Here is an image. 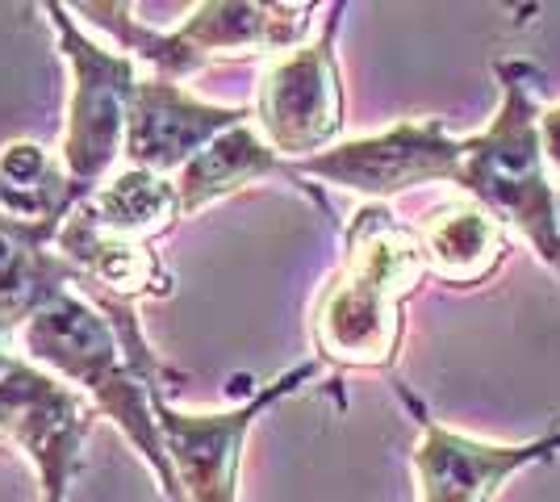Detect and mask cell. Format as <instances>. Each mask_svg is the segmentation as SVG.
<instances>
[{"instance_id":"cell-11","label":"cell","mask_w":560,"mask_h":502,"mask_svg":"<svg viewBox=\"0 0 560 502\" xmlns=\"http://www.w3.org/2000/svg\"><path fill=\"white\" fill-rule=\"evenodd\" d=\"M252 118L247 105H213L192 96L185 84H172L160 75H142L130 118H126V147L121 160L126 167H142L155 176H172L201 151L210 147L222 130Z\"/></svg>"},{"instance_id":"cell-6","label":"cell","mask_w":560,"mask_h":502,"mask_svg":"<svg viewBox=\"0 0 560 502\" xmlns=\"http://www.w3.org/2000/svg\"><path fill=\"white\" fill-rule=\"evenodd\" d=\"M343 13L348 4H330L318 38L268 59L259 72L252 118L264 143L284 164L323 155L343 135V75H339V50H335Z\"/></svg>"},{"instance_id":"cell-10","label":"cell","mask_w":560,"mask_h":502,"mask_svg":"<svg viewBox=\"0 0 560 502\" xmlns=\"http://www.w3.org/2000/svg\"><path fill=\"white\" fill-rule=\"evenodd\" d=\"M93 407L80 402L47 369L13 357L0 369V431L13 435L38 465V502H63L80 469V448L93 423Z\"/></svg>"},{"instance_id":"cell-13","label":"cell","mask_w":560,"mask_h":502,"mask_svg":"<svg viewBox=\"0 0 560 502\" xmlns=\"http://www.w3.org/2000/svg\"><path fill=\"white\" fill-rule=\"evenodd\" d=\"M63 222H22L0 214V331H22L59 293L80 289V272L59 252Z\"/></svg>"},{"instance_id":"cell-7","label":"cell","mask_w":560,"mask_h":502,"mask_svg":"<svg viewBox=\"0 0 560 502\" xmlns=\"http://www.w3.org/2000/svg\"><path fill=\"white\" fill-rule=\"evenodd\" d=\"M465 164V139L447 135L444 118H401L397 126L364 139L335 143L323 155L289 164L298 185L318 180L330 189L355 192L364 201H394L419 185H456ZM314 189V185H305ZM318 192V189H314Z\"/></svg>"},{"instance_id":"cell-2","label":"cell","mask_w":560,"mask_h":502,"mask_svg":"<svg viewBox=\"0 0 560 502\" xmlns=\"http://www.w3.org/2000/svg\"><path fill=\"white\" fill-rule=\"evenodd\" d=\"M498 114L481 135L465 139L456 189L490 210L502 226L560 277V206L544 151V89L548 75L532 59H498Z\"/></svg>"},{"instance_id":"cell-1","label":"cell","mask_w":560,"mask_h":502,"mask_svg":"<svg viewBox=\"0 0 560 502\" xmlns=\"http://www.w3.org/2000/svg\"><path fill=\"white\" fill-rule=\"evenodd\" d=\"M419 226H406L385 201H364L343 231L339 268L310 314L318 357L343 369H394L401 348V302L422 285Z\"/></svg>"},{"instance_id":"cell-14","label":"cell","mask_w":560,"mask_h":502,"mask_svg":"<svg viewBox=\"0 0 560 502\" xmlns=\"http://www.w3.org/2000/svg\"><path fill=\"white\" fill-rule=\"evenodd\" d=\"M289 180L298 192H305L323 214H330L327 197L314 189L298 185L293 167L280 160L272 147L264 143V135L256 130V118L238 121L231 130H222L210 147H201L180 172H176V197H180V218H192L197 210H206L210 201L238 192L243 185H259V180Z\"/></svg>"},{"instance_id":"cell-16","label":"cell","mask_w":560,"mask_h":502,"mask_svg":"<svg viewBox=\"0 0 560 502\" xmlns=\"http://www.w3.org/2000/svg\"><path fill=\"white\" fill-rule=\"evenodd\" d=\"M89 197L43 143H9L0 151V214L22 222H68Z\"/></svg>"},{"instance_id":"cell-8","label":"cell","mask_w":560,"mask_h":502,"mask_svg":"<svg viewBox=\"0 0 560 502\" xmlns=\"http://www.w3.org/2000/svg\"><path fill=\"white\" fill-rule=\"evenodd\" d=\"M318 369H323L318 360H302L289 373L259 385L247 402L231 410H213V415L176 410L167 398H155L160 440L176 469L185 502H238V465H243V444L256 428V419L284 398L302 394L305 385L318 377Z\"/></svg>"},{"instance_id":"cell-3","label":"cell","mask_w":560,"mask_h":502,"mask_svg":"<svg viewBox=\"0 0 560 502\" xmlns=\"http://www.w3.org/2000/svg\"><path fill=\"white\" fill-rule=\"evenodd\" d=\"M18 339H22V357L30 364L47 369L50 377H68L89 398L96 415L114 419L121 435L151 465V474L160 478L167 502H185L176 469L160 440V423H155V398H167V394H160L130 364L114 323L105 318V311L93 297H84L75 289L59 293L25 323Z\"/></svg>"},{"instance_id":"cell-15","label":"cell","mask_w":560,"mask_h":502,"mask_svg":"<svg viewBox=\"0 0 560 502\" xmlns=\"http://www.w3.org/2000/svg\"><path fill=\"white\" fill-rule=\"evenodd\" d=\"M419 243L427 256V272L444 285L472 289L486 285L506 260V226L481 210L477 201H447L419 222Z\"/></svg>"},{"instance_id":"cell-17","label":"cell","mask_w":560,"mask_h":502,"mask_svg":"<svg viewBox=\"0 0 560 502\" xmlns=\"http://www.w3.org/2000/svg\"><path fill=\"white\" fill-rule=\"evenodd\" d=\"M84 206L96 218V226H105L109 235L139 243H151L155 235H164L167 226L180 218L176 180L142 172V167H121L101 189L84 197Z\"/></svg>"},{"instance_id":"cell-12","label":"cell","mask_w":560,"mask_h":502,"mask_svg":"<svg viewBox=\"0 0 560 502\" xmlns=\"http://www.w3.org/2000/svg\"><path fill=\"white\" fill-rule=\"evenodd\" d=\"M55 252L80 272V281L89 289V297H114V302H139V297H172V272H167L155 247L139 240H121L109 235L105 226H96L89 206L80 201L59 226Z\"/></svg>"},{"instance_id":"cell-5","label":"cell","mask_w":560,"mask_h":502,"mask_svg":"<svg viewBox=\"0 0 560 502\" xmlns=\"http://www.w3.org/2000/svg\"><path fill=\"white\" fill-rule=\"evenodd\" d=\"M47 22L55 25L59 55L71 68V96H68V126H63V147L59 160L80 189H101L109 180L114 164L126 147V118L130 101L139 89V63L126 50H109L93 43L75 17L71 4L50 0L43 4Z\"/></svg>"},{"instance_id":"cell-19","label":"cell","mask_w":560,"mask_h":502,"mask_svg":"<svg viewBox=\"0 0 560 502\" xmlns=\"http://www.w3.org/2000/svg\"><path fill=\"white\" fill-rule=\"evenodd\" d=\"M4 357H9V352H0V360H4Z\"/></svg>"},{"instance_id":"cell-9","label":"cell","mask_w":560,"mask_h":502,"mask_svg":"<svg viewBox=\"0 0 560 502\" xmlns=\"http://www.w3.org/2000/svg\"><path fill=\"white\" fill-rule=\"evenodd\" d=\"M397 398L419 423V444L410 453L419 502H493L514 474L560 456V428L527 444H493L444 428L406 385H397Z\"/></svg>"},{"instance_id":"cell-18","label":"cell","mask_w":560,"mask_h":502,"mask_svg":"<svg viewBox=\"0 0 560 502\" xmlns=\"http://www.w3.org/2000/svg\"><path fill=\"white\" fill-rule=\"evenodd\" d=\"M557 206H560V189H557Z\"/></svg>"},{"instance_id":"cell-4","label":"cell","mask_w":560,"mask_h":502,"mask_svg":"<svg viewBox=\"0 0 560 502\" xmlns=\"http://www.w3.org/2000/svg\"><path fill=\"white\" fill-rule=\"evenodd\" d=\"M71 13H84L105 25L135 63L151 68V75L185 84L213 59H256V55H289L305 47L318 4H264V0H206L188 13L180 30H151L135 22V4H75Z\"/></svg>"}]
</instances>
